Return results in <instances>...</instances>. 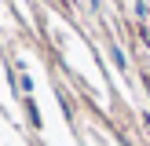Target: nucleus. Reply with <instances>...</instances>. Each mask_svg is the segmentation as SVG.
<instances>
[{
    "mask_svg": "<svg viewBox=\"0 0 150 146\" xmlns=\"http://www.w3.org/2000/svg\"><path fill=\"white\" fill-rule=\"evenodd\" d=\"M110 58H114V66H117V69H125V66H128V62H125V51H121V48H110Z\"/></svg>",
    "mask_w": 150,
    "mask_h": 146,
    "instance_id": "obj_1",
    "label": "nucleus"
}]
</instances>
